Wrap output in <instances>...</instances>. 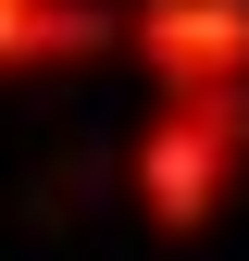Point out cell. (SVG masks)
I'll return each instance as SVG.
<instances>
[{
  "mask_svg": "<svg viewBox=\"0 0 249 261\" xmlns=\"http://www.w3.org/2000/svg\"><path fill=\"white\" fill-rule=\"evenodd\" d=\"M237 187H249V87L150 100V124L124 137V199L150 237H212Z\"/></svg>",
  "mask_w": 249,
  "mask_h": 261,
  "instance_id": "6da1fadb",
  "label": "cell"
},
{
  "mask_svg": "<svg viewBox=\"0 0 249 261\" xmlns=\"http://www.w3.org/2000/svg\"><path fill=\"white\" fill-rule=\"evenodd\" d=\"M112 50V0H0V75L13 62H87Z\"/></svg>",
  "mask_w": 249,
  "mask_h": 261,
  "instance_id": "3957f363",
  "label": "cell"
},
{
  "mask_svg": "<svg viewBox=\"0 0 249 261\" xmlns=\"http://www.w3.org/2000/svg\"><path fill=\"white\" fill-rule=\"evenodd\" d=\"M112 50L150 62L162 100L249 87V0H112Z\"/></svg>",
  "mask_w": 249,
  "mask_h": 261,
  "instance_id": "7a4b0ae2",
  "label": "cell"
}]
</instances>
